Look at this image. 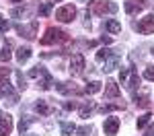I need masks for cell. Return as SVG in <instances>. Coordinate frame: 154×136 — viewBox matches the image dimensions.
I'll return each instance as SVG.
<instances>
[{
    "label": "cell",
    "mask_w": 154,
    "mask_h": 136,
    "mask_svg": "<svg viewBox=\"0 0 154 136\" xmlns=\"http://www.w3.org/2000/svg\"><path fill=\"white\" fill-rule=\"evenodd\" d=\"M146 136H154V128H152V130H148V134H146Z\"/></svg>",
    "instance_id": "cell-36"
},
{
    "label": "cell",
    "mask_w": 154,
    "mask_h": 136,
    "mask_svg": "<svg viewBox=\"0 0 154 136\" xmlns=\"http://www.w3.org/2000/svg\"><path fill=\"white\" fill-rule=\"evenodd\" d=\"M109 56H111V49H105V48L99 49V52H97V62H105Z\"/></svg>",
    "instance_id": "cell-28"
},
{
    "label": "cell",
    "mask_w": 154,
    "mask_h": 136,
    "mask_svg": "<svg viewBox=\"0 0 154 136\" xmlns=\"http://www.w3.org/2000/svg\"><path fill=\"white\" fill-rule=\"evenodd\" d=\"M74 17H76V6L74 4H64L56 11V19L60 23H70Z\"/></svg>",
    "instance_id": "cell-6"
},
{
    "label": "cell",
    "mask_w": 154,
    "mask_h": 136,
    "mask_svg": "<svg viewBox=\"0 0 154 136\" xmlns=\"http://www.w3.org/2000/svg\"><path fill=\"white\" fill-rule=\"evenodd\" d=\"M74 107H76V103H74V101H66V109H74Z\"/></svg>",
    "instance_id": "cell-34"
},
{
    "label": "cell",
    "mask_w": 154,
    "mask_h": 136,
    "mask_svg": "<svg viewBox=\"0 0 154 136\" xmlns=\"http://www.w3.org/2000/svg\"><path fill=\"white\" fill-rule=\"evenodd\" d=\"M35 111L39 115H49V113H51V107L48 105L45 99H39V101H35Z\"/></svg>",
    "instance_id": "cell-14"
},
{
    "label": "cell",
    "mask_w": 154,
    "mask_h": 136,
    "mask_svg": "<svg viewBox=\"0 0 154 136\" xmlns=\"http://www.w3.org/2000/svg\"><path fill=\"white\" fill-rule=\"evenodd\" d=\"M29 58H31V48H19L17 49V60L21 62V64H25Z\"/></svg>",
    "instance_id": "cell-18"
},
{
    "label": "cell",
    "mask_w": 154,
    "mask_h": 136,
    "mask_svg": "<svg viewBox=\"0 0 154 136\" xmlns=\"http://www.w3.org/2000/svg\"><path fill=\"white\" fill-rule=\"evenodd\" d=\"M35 120H37V118H31V115H27L25 120H21V124H19V132H21V134H27L29 126H31V124L35 122Z\"/></svg>",
    "instance_id": "cell-19"
},
{
    "label": "cell",
    "mask_w": 154,
    "mask_h": 136,
    "mask_svg": "<svg viewBox=\"0 0 154 136\" xmlns=\"http://www.w3.org/2000/svg\"><path fill=\"white\" fill-rule=\"evenodd\" d=\"M29 78H35L43 91L51 89V85H54V78H51V74L48 72V68H45V66H39V64H37L35 68L29 70Z\"/></svg>",
    "instance_id": "cell-1"
},
{
    "label": "cell",
    "mask_w": 154,
    "mask_h": 136,
    "mask_svg": "<svg viewBox=\"0 0 154 136\" xmlns=\"http://www.w3.org/2000/svg\"><path fill=\"white\" fill-rule=\"evenodd\" d=\"M88 8H91L93 14H105V12H115L117 11V4L111 2V0H91Z\"/></svg>",
    "instance_id": "cell-4"
},
{
    "label": "cell",
    "mask_w": 154,
    "mask_h": 136,
    "mask_svg": "<svg viewBox=\"0 0 154 136\" xmlns=\"http://www.w3.org/2000/svg\"><path fill=\"white\" fill-rule=\"evenodd\" d=\"M134 101H136V105H138V107H148V105H150V99H148V95H146V93L136 95V97H134Z\"/></svg>",
    "instance_id": "cell-22"
},
{
    "label": "cell",
    "mask_w": 154,
    "mask_h": 136,
    "mask_svg": "<svg viewBox=\"0 0 154 136\" xmlns=\"http://www.w3.org/2000/svg\"><path fill=\"white\" fill-rule=\"evenodd\" d=\"M134 29L138 33H142V35H152L154 33V14H148V17L140 19L138 23H134Z\"/></svg>",
    "instance_id": "cell-5"
},
{
    "label": "cell",
    "mask_w": 154,
    "mask_h": 136,
    "mask_svg": "<svg viewBox=\"0 0 154 136\" xmlns=\"http://www.w3.org/2000/svg\"><path fill=\"white\" fill-rule=\"evenodd\" d=\"M12 2H23V0H12Z\"/></svg>",
    "instance_id": "cell-38"
},
{
    "label": "cell",
    "mask_w": 154,
    "mask_h": 136,
    "mask_svg": "<svg viewBox=\"0 0 154 136\" xmlns=\"http://www.w3.org/2000/svg\"><path fill=\"white\" fill-rule=\"evenodd\" d=\"M119 81H121V85L125 87L128 91H136L138 87H140V76L138 72L128 66V68H121V72H119Z\"/></svg>",
    "instance_id": "cell-2"
},
{
    "label": "cell",
    "mask_w": 154,
    "mask_h": 136,
    "mask_svg": "<svg viewBox=\"0 0 154 136\" xmlns=\"http://www.w3.org/2000/svg\"><path fill=\"white\" fill-rule=\"evenodd\" d=\"M117 64H119V56L117 54H111V56L105 60V68H103V70H105V72H111V70L117 68Z\"/></svg>",
    "instance_id": "cell-15"
},
{
    "label": "cell",
    "mask_w": 154,
    "mask_h": 136,
    "mask_svg": "<svg viewBox=\"0 0 154 136\" xmlns=\"http://www.w3.org/2000/svg\"><path fill=\"white\" fill-rule=\"evenodd\" d=\"M54 8V2H41L39 4V17H48Z\"/></svg>",
    "instance_id": "cell-24"
},
{
    "label": "cell",
    "mask_w": 154,
    "mask_h": 136,
    "mask_svg": "<svg viewBox=\"0 0 154 136\" xmlns=\"http://www.w3.org/2000/svg\"><path fill=\"white\" fill-rule=\"evenodd\" d=\"M60 130H62V136H72L76 132V126L72 122H62L60 124Z\"/></svg>",
    "instance_id": "cell-17"
},
{
    "label": "cell",
    "mask_w": 154,
    "mask_h": 136,
    "mask_svg": "<svg viewBox=\"0 0 154 136\" xmlns=\"http://www.w3.org/2000/svg\"><path fill=\"white\" fill-rule=\"evenodd\" d=\"M6 95H12V87L8 81H4V83H0V99L6 97Z\"/></svg>",
    "instance_id": "cell-26"
},
{
    "label": "cell",
    "mask_w": 154,
    "mask_h": 136,
    "mask_svg": "<svg viewBox=\"0 0 154 136\" xmlns=\"http://www.w3.org/2000/svg\"><path fill=\"white\" fill-rule=\"evenodd\" d=\"M54 2H60V0H54Z\"/></svg>",
    "instance_id": "cell-39"
},
{
    "label": "cell",
    "mask_w": 154,
    "mask_h": 136,
    "mask_svg": "<svg viewBox=\"0 0 154 136\" xmlns=\"http://www.w3.org/2000/svg\"><path fill=\"white\" fill-rule=\"evenodd\" d=\"M123 107H125L123 103H107V105H103L99 111H101V113H109V111H113V109H123Z\"/></svg>",
    "instance_id": "cell-25"
},
{
    "label": "cell",
    "mask_w": 154,
    "mask_h": 136,
    "mask_svg": "<svg viewBox=\"0 0 154 136\" xmlns=\"http://www.w3.org/2000/svg\"><path fill=\"white\" fill-rule=\"evenodd\" d=\"M17 81H19V91H25L27 85H25V76L21 72H17Z\"/></svg>",
    "instance_id": "cell-33"
},
{
    "label": "cell",
    "mask_w": 154,
    "mask_h": 136,
    "mask_svg": "<svg viewBox=\"0 0 154 136\" xmlns=\"http://www.w3.org/2000/svg\"><path fill=\"white\" fill-rule=\"evenodd\" d=\"M70 74L72 76H80V74L84 72V56L82 54H74L70 60Z\"/></svg>",
    "instance_id": "cell-8"
},
{
    "label": "cell",
    "mask_w": 154,
    "mask_h": 136,
    "mask_svg": "<svg viewBox=\"0 0 154 136\" xmlns=\"http://www.w3.org/2000/svg\"><path fill=\"white\" fill-rule=\"evenodd\" d=\"M29 8H27V6H23V8H12L11 11V17H14V19H21V17H27V14H29Z\"/></svg>",
    "instance_id": "cell-27"
},
{
    "label": "cell",
    "mask_w": 154,
    "mask_h": 136,
    "mask_svg": "<svg viewBox=\"0 0 154 136\" xmlns=\"http://www.w3.org/2000/svg\"><path fill=\"white\" fill-rule=\"evenodd\" d=\"M12 130V118L6 111H0V136H8Z\"/></svg>",
    "instance_id": "cell-10"
},
{
    "label": "cell",
    "mask_w": 154,
    "mask_h": 136,
    "mask_svg": "<svg viewBox=\"0 0 154 136\" xmlns=\"http://www.w3.org/2000/svg\"><path fill=\"white\" fill-rule=\"evenodd\" d=\"M125 12L128 14H136V12H140V11H144L146 6H148V2L146 0H125Z\"/></svg>",
    "instance_id": "cell-9"
},
{
    "label": "cell",
    "mask_w": 154,
    "mask_h": 136,
    "mask_svg": "<svg viewBox=\"0 0 154 136\" xmlns=\"http://www.w3.org/2000/svg\"><path fill=\"white\" fill-rule=\"evenodd\" d=\"M99 91H101V83L99 81H93V83H88L82 89V93H86V95H93V93H99Z\"/></svg>",
    "instance_id": "cell-20"
},
{
    "label": "cell",
    "mask_w": 154,
    "mask_h": 136,
    "mask_svg": "<svg viewBox=\"0 0 154 136\" xmlns=\"http://www.w3.org/2000/svg\"><path fill=\"white\" fill-rule=\"evenodd\" d=\"M11 43H8V41H6V43H4V48L0 49V62H8L11 60Z\"/></svg>",
    "instance_id": "cell-23"
},
{
    "label": "cell",
    "mask_w": 154,
    "mask_h": 136,
    "mask_svg": "<svg viewBox=\"0 0 154 136\" xmlns=\"http://www.w3.org/2000/svg\"><path fill=\"white\" fill-rule=\"evenodd\" d=\"M150 120H152V115H150V113H146V115H142V118L138 120V128H144V126H146V124L150 122Z\"/></svg>",
    "instance_id": "cell-31"
},
{
    "label": "cell",
    "mask_w": 154,
    "mask_h": 136,
    "mask_svg": "<svg viewBox=\"0 0 154 136\" xmlns=\"http://www.w3.org/2000/svg\"><path fill=\"white\" fill-rule=\"evenodd\" d=\"M105 29L109 31V33H113V35H115V33L121 31V23H117L115 19H109V21H105Z\"/></svg>",
    "instance_id": "cell-16"
},
{
    "label": "cell",
    "mask_w": 154,
    "mask_h": 136,
    "mask_svg": "<svg viewBox=\"0 0 154 136\" xmlns=\"http://www.w3.org/2000/svg\"><path fill=\"white\" fill-rule=\"evenodd\" d=\"M76 132H78V136H91L93 134V126H82V128H78Z\"/></svg>",
    "instance_id": "cell-29"
},
{
    "label": "cell",
    "mask_w": 154,
    "mask_h": 136,
    "mask_svg": "<svg viewBox=\"0 0 154 136\" xmlns=\"http://www.w3.org/2000/svg\"><path fill=\"white\" fill-rule=\"evenodd\" d=\"M101 41H103V43H111V37H105V35H103V37H101Z\"/></svg>",
    "instance_id": "cell-35"
},
{
    "label": "cell",
    "mask_w": 154,
    "mask_h": 136,
    "mask_svg": "<svg viewBox=\"0 0 154 136\" xmlns=\"http://www.w3.org/2000/svg\"><path fill=\"white\" fill-rule=\"evenodd\" d=\"M119 118H115V115H111V118H107L105 124H103V130H105V134L107 136H115L117 134V130H119Z\"/></svg>",
    "instance_id": "cell-11"
},
{
    "label": "cell",
    "mask_w": 154,
    "mask_h": 136,
    "mask_svg": "<svg viewBox=\"0 0 154 136\" xmlns=\"http://www.w3.org/2000/svg\"><path fill=\"white\" fill-rule=\"evenodd\" d=\"M8 27H11V25H8V21L0 14V35H2V33H6V31H8Z\"/></svg>",
    "instance_id": "cell-30"
},
{
    "label": "cell",
    "mask_w": 154,
    "mask_h": 136,
    "mask_svg": "<svg viewBox=\"0 0 154 136\" xmlns=\"http://www.w3.org/2000/svg\"><path fill=\"white\" fill-rule=\"evenodd\" d=\"M121 95V91H119V87L115 81H107L105 85V99H117Z\"/></svg>",
    "instance_id": "cell-12"
},
{
    "label": "cell",
    "mask_w": 154,
    "mask_h": 136,
    "mask_svg": "<svg viewBox=\"0 0 154 136\" xmlns=\"http://www.w3.org/2000/svg\"><path fill=\"white\" fill-rule=\"evenodd\" d=\"M95 109V101H86L82 107H80V118H88Z\"/></svg>",
    "instance_id": "cell-21"
},
{
    "label": "cell",
    "mask_w": 154,
    "mask_h": 136,
    "mask_svg": "<svg viewBox=\"0 0 154 136\" xmlns=\"http://www.w3.org/2000/svg\"><path fill=\"white\" fill-rule=\"evenodd\" d=\"M37 27H39V21H37V19H33L29 25H14L17 33H19V35H23V37H27V39H35Z\"/></svg>",
    "instance_id": "cell-7"
},
{
    "label": "cell",
    "mask_w": 154,
    "mask_h": 136,
    "mask_svg": "<svg viewBox=\"0 0 154 136\" xmlns=\"http://www.w3.org/2000/svg\"><path fill=\"white\" fill-rule=\"evenodd\" d=\"M23 136H39V134H33V132H27V134H23Z\"/></svg>",
    "instance_id": "cell-37"
},
{
    "label": "cell",
    "mask_w": 154,
    "mask_h": 136,
    "mask_svg": "<svg viewBox=\"0 0 154 136\" xmlns=\"http://www.w3.org/2000/svg\"><path fill=\"white\" fill-rule=\"evenodd\" d=\"M144 78H148V81H154V66H148V68L144 70Z\"/></svg>",
    "instance_id": "cell-32"
},
{
    "label": "cell",
    "mask_w": 154,
    "mask_h": 136,
    "mask_svg": "<svg viewBox=\"0 0 154 136\" xmlns=\"http://www.w3.org/2000/svg\"><path fill=\"white\" fill-rule=\"evenodd\" d=\"M70 37L66 31H62V29H56V27H49L48 31H45V35L41 37V46H54V43H64V41H68Z\"/></svg>",
    "instance_id": "cell-3"
},
{
    "label": "cell",
    "mask_w": 154,
    "mask_h": 136,
    "mask_svg": "<svg viewBox=\"0 0 154 136\" xmlns=\"http://www.w3.org/2000/svg\"><path fill=\"white\" fill-rule=\"evenodd\" d=\"M56 89H58V93H62V95H68V93H82L74 83H56Z\"/></svg>",
    "instance_id": "cell-13"
}]
</instances>
